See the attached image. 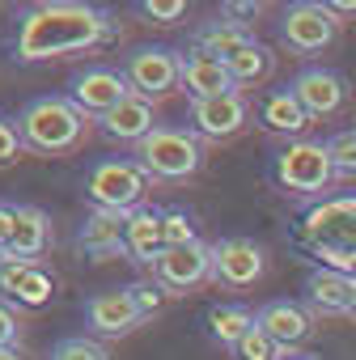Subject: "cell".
<instances>
[{
  "label": "cell",
  "mask_w": 356,
  "mask_h": 360,
  "mask_svg": "<svg viewBox=\"0 0 356 360\" xmlns=\"http://www.w3.org/2000/svg\"><path fill=\"white\" fill-rule=\"evenodd\" d=\"M259 123H263L267 131H276V136H297V140H301V131H305L314 119L305 115V106L297 102V94L284 85V89H267V94L259 98Z\"/></svg>",
  "instance_id": "cell-23"
},
{
  "label": "cell",
  "mask_w": 356,
  "mask_h": 360,
  "mask_svg": "<svg viewBox=\"0 0 356 360\" xmlns=\"http://www.w3.org/2000/svg\"><path fill=\"white\" fill-rule=\"evenodd\" d=\"M293 246L314 259V267H331L356 276V195H331L293 217Z\"/></svg>",
  "instance_id": "cell-2"
},
{
  "label": "cell",
  "mask_w": 356,
  "mask_h": 360,
  "mask_svg": "<svg viewBox=\"0 0 356 360\" xmlns=\"http://www.w3.org/2000/svg\"><path fill=\"white\" fill-rule=\"evenodd\" d=\"M255 43V30L246 22H234V18H217V22H204L196 34H191V47L217 56V60H234L242 47Z\"/></svg>",
  "instance_id": "cell-24"
},
{
  "label": "cell",
  "mask_w": 356,
  "mask_h": 360,
  "mask_svg": "<svg viewBox=\"0 0 356 360\" xmlns=\"http://www.w3.org/2000/svg\"><path fill=\"white\" fill-rule=\"evenodd\" d=\"M348 318H356V288H352V309H348Z\"/></svg>",
  "instance_id": "cell-40"
},
{
  "label": "cell",
  "mask_w": 356,
  "mask_h": 360,
  "mask_svg": "<svg viewBox=\"0 0 356 360\" xmlns=\"http://www.w3.org/2000/svg\"><path fill=\"white\" fill-rule=\"evenodd\" d=\"M191 242H200L196 217L187 208H165V250L170 246H191Z\"/></svg>",
  "instance_id": "cell-30"
},
{
  "label": "cell",
  "mask_w": 356,
  "mask_h": 360,
  "mask_svg": "<svg viewBox=\"0 0 356 360\" xmlns=\"http://www.w3.org/2000/svg\"><path fill=\"white\" fill-rule=\"evenodd\" d=\"M148 187H153V178L136 157H102L85 174V200L94 208H110V212L144 208Z\"/></svg>",
  "instance_id": "cell-4"
},
{
  "label": "cell",
  "mask_w": 356,
  "mask_h": 360,
  "mask_svg": "<svg viewBox=\"0 0 356 360\" xmlns=\"http://www.w3.org/2000/svg\"><path fill=\"white\" fill-rule=\"evenodd\" d=\"M102 123V131L110 136V140H119V144H140V140H148L161 123H157V110H153V102L148 98H140V94H132L123 106H115L106 119H98Z\"/></svg>",
  "instance_id": "cell-21"
},
{
  "label": "cell",
  "mask_w": 356,
  "mask_h": 360,
  "mask_svg": "<svg viewBox=\"0 0 356 360\" xmlns=\"http://www.w3.org/2000/svg\"><path fill=\"white\" fill-rule=\"evenodd\" d=\"M47 242H51V217L34 204H18V229L13 242L0 250V263H39Z\"/></svg>",
  "instance_id": "cell-20"
},
{
  "label": "cell",
  "mask_w": 356,
  "mask_h": 360,
  "mask_svg": "<svg viewBox=\"0 0 356 360\" xmlns=\"http://www.w3.org/2000/svg\"><path fill=\"white\" fill-rule=\"evenodd\" d=\"M280 360H318V356H310V352H284Z\"/></svg>",
  "instance_id": "cell-38"
},
{
  "label": "cell",
  "mask_w": 356,
  "mask_h": 360,
  "mask_svg": "<svg viewBox=\"0 0 356 360\" xmlns=\"http://www.w3.org/2000/svg\"><path fill=\"white\" fill-rule=\"evenodd\" d=\"M331 9H335V13H356V0H335Z\"/></svg>",
  "instance_id": "cell-37"
},
{
  "label": "cell",
  "mask_w": 356,
  "mask_h": 360,
  "mask_svg": "<svg viewBox=\"0 0 356 360\" xmlns=\"http://www.w3.org/2000/svg\"><path fill=\"white\" fill-rule=\"evenodd\" d=\"M13 229H18V204L0 200V250L13 242Z\"/></svg>",
  "instance_id": "cell-35"
},
{
  "label": "cell",
  "mask_w": 356,
  "mask_h": 360,
  "mask_svg": "<svg viewBox=\"0 0 356 360\" xmlns=\"http://www.w3.org/2000/svg\"><path fill=\"white\" fill-rule=\"evenodd\" d=\"M153 280H157L170 297L187 292V288H196V284H204V280H212V246H208V242L170 246V250L157 259Z\"/></svg>",
  "instance_id": "cell-11"
},
{
  "label": "cell",
  "mask_w": 356,
  "mask_h": 360,
  "mask_svg": "<svg viewBox=\"0 0 356 360\" xmlns=\"http://www.w3.org/2000/svg\"><path fill=\"white\" fill-rule=\"evenodd\" d=\"M263 13V5H259V0H229V5H221V18H259Z\"/></svg>",
  "instance_id": "cell-36"
},
{
  "label": "cell",
  "mask_w": 356,
  "mask_h": 360,
  "mask_svg": "<svg viewBox=\"0 0 356 360\" xmlns=\"http://www.w3.org/2000/svg\"><path fill=\"white\" fill-rule=\"evenodd\" d=\"M127 217L132 212H110V208H89L81 229H77V250H85L94 263L119 255L127 259Z\"/></svg>",
  "instance_id": "cell-14"
},
{
  "label": "cell",
  "mask_w": 356,
  "mask_h": 360,
  "mask_svg": "<svg viewBox=\"0 0 356 360\" xmlns=\"http://www.w3.org/2000/svg\"><path fill=\"white\" fill-rule=\"evenodd\" d=\"M0 360H22V356H18V347H5V352H0Z\"/></svg>",
  "instance_id": "cell-39"
},
{
  "label": "cell",
  "mask_w": 356,
  "mask_h": 360,
  "mask_svg": "<svg viewBox=\"0 0 356 360\" xmlns=\"http://www.w3.org/2000/svg\"><path fill=\"white\" fill-rule=\"evenodd\" d=\"M187 115H191V131L200 140H229L246 127L250 102H246L242 89H234V94H221V98H196Z\"/></svg>",
  "instance_id": "cell-12"
},
{
  "label": "cell",
  "mask_w": 356,
  "mask_h": 360,
  "mask_svg": "<svg viewBox=\"0 0 356 360\" xmlns=\"http://www.w3.org/2000/svg\"><path fill=\"white\" fill-rule=\"evenodd\" d=\"M234 356H238V360H280V356H284V347H280V343L259 326V322H255V326L246 330V339L234 347Z\"/></svg>",
  "instance_id": "cell-27"
},
{
  "label": "cell",
  "mask_w": 356,
  "mask_h": 360,
  "mask_svg": "<svg viewBox=\"0 0 356 360\" xmlns=\"http://www.w3.org/2000/svg\"><path fill=\"white\" fill-rule=\"evenodd\" d=\"M288 89L297 94V102L305 106L310 119H331V115H339L348 106V81L335 68H322V64L301 68Z\"/></svg>",
  "instance_id": "cell-13"
},
{
  "label": "cell",
  "mask_w": 356,
  "mask_h": 360,
  "mask_svg": "<svg viewBox=\"0 0 356 360\" xmlns=\"http://www.w3.org/2000/svg\"><path fill=\"white\" fill-rule=\"evenodd\" d=\"M272 183L288 195H318L335 183V165L322 140H288L284 148L272 153Z\"/></svg>",
  "instance_id": "cell-5"
},
{
  "label": "cell",
  "mask_w": 356,
  "mask_h": 360,
  "mask_svg": "<svg viewBox=\"0 0 356 360\" xmlns=\"http://www.w3.org/2000/svg\"><path fill=\"white\" fill-rule=\"evenodd\" d=\"M352 288H356V276H343V271H331V267H314L305 276V305L314 314H348L352 309Z\"/></svg>",
  "instance_id": "cell-22"
},
{
  "label": "cell",
  "mask_w": 356,
  "mask_h": 360,
  "mask_svg": "<svg viewBox=\"0 0 356 360\" xmlns=\"http://www.w3.org/2000/svg\"><path fill=\"white\" fill-rule=\"evenodd\" d=\"M229 64V77H234V85L238 89H250V85H263L267 77H272V68H276V56H272V47H263L259 39L250 43V47H242L234 60H225Z\"/></svg>",
  "instance_id": "cell-26"
},
{
  "label": "cell",
  "mask_w": 356,
  "mask_h": 360,
  "mask_svg": "<svg viewBox=\"0 0 356 360\" xmlns=\"http://www.w3.org/2000/svg\"><path fill=\"white\" fill-rule=\"evenodd\" d=\"M51 360H110V352H106L98 339H85V335H64V339L51 347Z\"/></svg>",
  "instance_id": "cell-29"
},
{
  "label": "cell",
  "mask_w": 356,
  "mask_h": 360,
  "mask_svg": "<svg viewBox=\"0 0 356 360\" xmlns=\"http://www.w3.org/2000/svg\"><path fill=\"white\" fill-rule=\"evenodd\" d=\"M140 322H144V318H140V309L132 305L127 288L94 292V297L85 301V326H89L94 335H102V339H119V335L136 330Z\"/></svg>",
  "instance_id": "cell-16"
},
{
  "label": "cell",
  "mask_w": 356,
  "mask_h": 360,
  "mask_svg": "<svg viewBox=\"0 0 356 360\" xmlns=\"http://www.w3.org/2000/svg\"><path fill=\"white\" fill-rule=\"evenodd\" d=\"M136 13L148 18V22H157V26H174V22L187 18V0H140Z\"/></svg>",
  "instance_id": "cell-32"
},
{
  "label": "cell",
  "mask_w": 356,
  "mask_h": 360,
  "mask_svg": "<svg viewBox=\"0 0 356 360\" xmlns=\"http://www.w3.org/2000/svg\"><path fill=\"white\" fill-rule=\"evenodd\" d=\"M255 322L284 347V352H297L310 335H314V309L301 305V301H267Z\"/></svg>",
  "instance_id": "cell-17"
},
{
  "label": "cell",
  "mask_w": 356,
  "mask_h": 360,
  "mask_svg": "<svg viewBox=\"0 0 356 360\" xmlns=\"http://www.w3.org/2000/svg\"><path fill=\"white\" fill-rule=\"evenodd\" d=\"M123 77L132 94L140 98H165L174 89H183V51H174L165 43H144L123 56Z\"/></svg>",
  "instance_id": "cell-7"
},
{
  "label": "cell",
  "mask_w": 356,
  "mask_h": 360,
  "mask_svg": "<svg viewBox=\"0 0 356 360\" xmlns=\"http://www.w3.org/2000/svg\"><path fill=\"white\" fill-rule=\"evenodd\" d=\"M51 292L56 280L39 263H0V301H9L13 309H43Z\"/></svg>",
  "instance_id": "cell-15"
},
{
  "label": "cell",
  "mask_w": 356,
  "mask_h": 360,
  "mask_svg": "<svg viewBox=\"0 0 356 360\" xmlns=\"http://www.w3.org/2000/svg\"><path fill=\"white\" fill-rule=\"evenodd\" d=\"M136 161L148 169V178L161 183H183V178L200 174L204 165V144L191 127H157L148 140L136 144Z\"/></svg>",
  "instance_id": "cell-6"
},
{
  "label": "cell",
  "mask_w": 356,
  "mask_h": 360,
  "mask_svg": "<svg viewBox=\"0 0 356 360\" xmlns=\"http://www.w3.org/2000/svg\"><path fill=\"white\" fill-rule=\"evenodd\" d=\"M339 34V13L331 5H314V0H301V5H288L280 18V43L297 56H318L335 43Z\"/></svg>",
  "instance_id": "cell-9"
},
{
  "label": "cell",
  "mask_w": 356,
  "mask_h": 360,
  "mask_svg": "<svg viewBox=\"0 0 356 360\" xmlns=\"http://www.w3.org/2000/svg\"><path fill=\"white\" fill-rule=\"evenodd\" d=\"M267 271V255L250 238H221L212 242V284L221 288H250Z\"/></svg>",
  "instance_id": "cell-10"
},
{
  "label": "cell",
  "mask_w": 356,
  "mask_h": 360,
  "mask_svg": "<svg viewBox=\"0 0 356 360\" xmlns=\"http://www.w3.org/2000/svg\"><path fill=\"white\" fill-rule=\"evenodd\" d=\"M18 335H22L18 309H13L9 301H0V352H5V347H18Z\"/></svg>",
  "instance_id": "cell-34"
},
{
  "label": "cell",
  "mask_w": 356,
  "mask_h": 360,
  "mask_svg": "<svg viewBox=\"0 0 356 360\" xmlns=\"http://www.w3.org/2000/svg\"><path fill=\"white\" fill-rule=\"evenodd\" d=\"M127 297H132V305L140 309V318H153V314H161V305H165V288L157 284V280H132L127 284Z\"/></svg>",
  "instance_id": "cell-31"
},
{
  "label": "cell",
  "mask_w": 356,
  "mask_h": 360,
  "mask_svg": "<svg viewBox=\"0 0 356 360\" xmlns=\"http://www.w3.org/2000/svg\"><path fill=\"white\" fill-rule=\"evenodd\" d=\"M204 322H208V335H212L221 347L234 352V347L246 339V330L255 326V314H250L246 305H234V301H229V305H212Z\"/></svg>",
  "instance_id": "cell-25"
},
{
  "label": "cell",
  "mask_w": 356,
  "mask_h": 360,
  "mask_svg": "<svg viewBox=\"0 0 356 360\" xmlns=\"http://www.w3.org/2000/svg\"><path fill=\"white\" fill-rule=\"evenodd\" d=\"M165 255V208H136L127 217V263L136 267H157Z\"/></svg>",
  "instance_id": "cell-18"
},
{
  "label": "cell",
  "mask_w": 356,
  "mask_h": 360,
  "mask_svg": "<svg viewBox=\"0 0 356 360\" xmlns=\"http://www.w3.org/2000/svg\"><path fill=\"white\" fill-rule=\"evenodd\" d=\"M115 39V22L102 5L85 0H43L18 13L9 51L18 64H47L60 56H81Z\"/></svg>",
  "instance_id": "cell-1"
},
{
  "label": "cell",
  "mask_w": 356,
  "mask_h": 360,
  "mask_svg": "<svg viewBox=\"0 0 356 360\" xmlns=\"http://www.w3.org/2000/svg\"><path fill=\"white\" fill-rule=\"evenodd\" d=\"M22 140L30 153H72L85 140V115L64 98V94H43L30 98L22 110Z\"/></svg>",
  "instance_id": "cell-3"
},
{
  "label": "cell",
  "mask_w": 356,
  "mask_h": 360,
  "mask_svg": "<svg viewBox=\"0 0 356 360\" xmlns=\"http://www.w3.org/2000/svg\"><path fill=\"white\" fill-rule=\"evenodd\" d=\"M326 153H331L335 178H356V127L335 131V136L326 140Z\"/></svg>",
  "instance_id": "cell-28"
},
{
  "label": "cell",
  "mask_w": 356,
  "mask_h": 360,
  "mask_svg": "<svg viewBox=\"0 0 356 360\" xmlns=\"http://www.w3.org/2000/svg\"><path fill=\"white\" fill-rule=\"evenodd\" d=\"M22 148H26V140H22V123H18L13 115H0V165L18 161Z\"/></svg>",
  "instance_id": "cell-33"
},
{
  "label": "cell",
  "mask_w": 356,
  "mask_h": 360,
  "mask_svg": "<svg viewBox=\"0 0 356 360\" xmlns=\"http://www.w3.org/2000/svg\"><path fill=\"white\" fill-rule=\"evenodd\" d=\"M183 89L196 98H221V94H234V77H229V64L200 51V47H187L183 51Z\"/></svg>",
  "instance_id": "cell-19"
},
{
  "label": "cell",
  "mask_w": 356,
  "mask_h": 360,
  "mask_svg": "<svg viewBox=\"0 0 356 360\" xmlns=\"http://www.w3.org/2000/svg\"><path fill=\"white\" fill-rule=\"evenodd\" d=\"M64 98L85 115V119H106L115 106H123L132 98V85L123 77V68H110V64H85L68 77V89Z\"/></svg>",
  "instance_id": "cell-8"
}]
</instances>
